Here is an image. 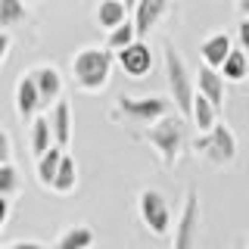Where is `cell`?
Returning <instances> with one entry per match:
<instances>
[{"label": "cell", "mask_w": 249, "mask_h": 249, "mask_svg": "<svg viewBox=\"0 0 249 249\" xmlns=\"http://www.w3.org/2000/svg\"><path fill=\"white\" fill-rule=\"evenodd\" d=\"M115 62V50L109 47H84L72 56V75L81 90H103Z\"/></svg>", "instance_id": "6da1fadb"}, {"label": "cell", "mask_w": 249, "mask_h": 249, "mask_svg": "<svg viewBox=\"0 0 249 249\" xmlns=\"http://www.w3.org/2000/svg\"><path fill=\"white\" fill-rule=\"evenodd\" d=\"M143 137H146V143L159 153L162 165H175L178 156H181V146H184V115L181 112L178 115L175 112L162 115L159 122L146 124Z\"/></svg>", "instance_id": "7a4b0ae2"}, {"label": "cell", "mask_w": 249, "mask_h": 249, "mask_svg": "<svg viewBox=\"0 0 249 249\" xmlns=\"http://www.w3.org/2000/svg\"><path fill=\"white\" fill-rule=\"evenodd\" d=\"M162 59H165V78H168L171 100L178 103V112H181L184 119H190L193 100H196V81H193V75L187 72V62L181 59V53H178L171 44L162 47Z\"/></svg>", "instance_id": "3957f363"}, {"label": "cell", "mask_w": 249, "mask_h": 249, "mask_svg": "<svg viewBox=\"0 0 249 249\" xmlns=\"http://www.w3.org/2000/svg\"><path fill=\"white\" fill-rule=\"evenodd\" d=\"M175 109H178V103L171 97H162V93H156V97H119L115 100V112L124 115V122H131V124H153L162 115L175 112Z\"/></svg>", "instance_id": "277c9868"}, {"label": "cell", "mask_w": 249, "mask_h": 249, "mask_svg": "<svg viewBox=\"0 0 249 249\" xmlns=\"http://www.w3.org/2000/svg\"><path fill=\"white\" fill-rule=\"evenodd\" d=\"M193 150H196V156L209 159L212 165H231L237 159V137L224 122H218L212 131H206V134L193 140Z\"/></svg>", "instance_id": "5b68a950"}, {"label": "cell", "mask_w": 249, "mask_h": 249, "mask_svg": "<svg viewBox=\"0 0 249 249\" xmlns=\"http://www.w3.org/2000/svg\"><path fill=\"white\" fill-rule=\"evenodd\" d=\"M137 212H140L143 228L150 231L153 237H165L171 231V209H168V199L162 196L159 190H140Z\"/></svg>", "instance_id": "8992f818"}, {"label": "cell", "mask_w": 249, "mask_h": 249, "mask_svg": "<svg viewBox=\"0 0 249 249\" xmlns=\"http://www.w3.org/2000/svg\"><path fill=\"white\" fill-rule=\"evenodd\" d=\"M171 243H175V249H190V246L199 243V193L193 190V187L184 196V209H181V215H178Z\"/></svg>", "instance_id": "52a82bcc"}, {"label": "cell", "mask_w": 249, "mask_h": 249, "mask_svg": "<svg viewBox=\"0 0 249 249\" xmlns=\"http://www.w3.org/2000/svg\"><path fill=\"white\" fill-rule=\"evenodd\" d=\"M115 62L122 66V72L128 75V78H143V75H150V69H153L150 44H143V37H137L134 44H128L124 50L115 53Z\"/></svg>", "instance_id": "ba28073f"}, {"label": "cell", "mask_w": 249, "mask_h": 249, "mask_svg": "<svg viewBox=\"0 0 249 249\" xmlns=\"http://www.w3.org/2000/svg\"><path fill=\"white\" fill-rule=\"evenodd\" d=\"M41 106V90H37V81H35V72H25L16 84V112H19L22 122H31L37 115Z\"/></svg>", "instance_id": "9c48e42d"}, {"label": "cell", "mask_w": 249, "mask_h": 249, "mask_svg": "<svg viewBox=\"0 0 249 249\" xmlns=\"http://www.w3.org/2000/svg\"><path fill=\"white\" fill-rule=\"evenodd\" d=\"M224 72L221 69H215V66H206L202 62V69H199V75H196V90L199 93H206L209 100L218 106V109H224V103H228V90H224Z\"/></svg>", "instance_id": "30bf717a"}, {"label": "cell", "mask_w": 249, "mask_h": 249, "mask_svg": "<svg viewBox=\"0 0 249 249\" xmlns=\"http://www.w3.org/2000/svg\"><path fill=\"white\" fill-rule=\"evenodd\" d=\"M168 10V0H137L134 6V25H137V35L146 37L150 31L159 25V19L165 16Z\"/></svg>", "instance_id": "8fae6325"}, {"label": "cell", "mask_w": 249, "mask_h": 249, "mask_svg": "<svg viewBox=\"0 0 249 249\" xmlns=\"http://www.w3.org/2000/svg\"><path fill=\"white\" fill-rule=\"evenodd\" d=\"M31 72H35L37 90H41V106L50 109V103H56V100L62 97V75H59V69L37 66V69H31Z\"/></svg>", "instance_id": "7c38bea8"}, {"label": "cell", "mask_w": 249, "mask_h": 249, "mask_svg": "<svg viewBox=\"0 0 249 249\" xmlns=\"http://www.w3.org/2000/svg\"><path fill=\"white\" fill-rule=\"evenodd\" d=\"M231 50H233V41H231V35H224V31H215V35H209L206 41L199 44L202 62H206V66H215V69L224 66V59L231 56Z\"/></svg>", "instance_id": "4fadbf2b"}, {"label": "cell", "mask_w": 249, "mask_h": 249, "mask_svg": "<svg viewBox=\"0 0 249 249\" xmlns=\"http://www.w3.org/2000/svg\"><path fill=\"white\" fill-rule=\"evenodd\" d=\"M50 124H53V140L69 150V140H72V106H69L66 100H56V103H53Z\"/></svg>", "instance_id": "5bb4252c"}, {"label": "cell", "mask_w": 249, "mask_h": 249, "mask_svg": "<svg viewBox=\"0 0 249 249\" xmlns=\"http://www.w3.org/2000/svg\"><path fill=\"white\" fill-rule=\"evenodd\" d=\"M62 156H66V146H59V143H53L44 156H37V184L47 187V190H50L53 181H56V171L62 165Z\"/></svg>", "instance_id": "9a60e30c"}, {"label": "cell", "mask_w": 249, "mask_h": 249, "mask_svg": "<svg viewBox=\"0 0 249 249\" xmlns=\"http://www.w3.org/2000/svg\"><path fill=\"white\" fill-rule=\"evenodd\" d=\"M218 109L212 100L206 97V93H199L196 90V100H193V112H190V119H193V124H196V131L199 134H206V131H212L215 124H218Z\"/></svg>", "instance_id": "2e32d148"}, {"label": "cell", "mask_w": 249, "mask_h": 249, "mask_svg": "<svg viewBox=\"0 0 249 249\" xmlns=\"http://www.w3.org/2000/svg\"><path fill=\"white\" fill-rule=\"evenodd\" d=\"M28 140H31V153H35V156H44L53 143H56V140H53L50 115H35V119H31V134H28Z\"/></svg>", "instance_id": "e0dca14e"}, {"label": "cell", "mask_w": 249, "mask_h": 249, "mask_svg": "<svg viewBox=\"0 0 249 249\" xmlns=\"http://www.w3.org/2000/svg\"><path fill=\"white\" fill-rule=\"evenodd\" d=\"M124 19H128V3L124 0H100V6H97V25L100 28L112 31Z\"/></svg>", "instance_id": "ac0fdd59"}, {"label": "cell", "mask_w": 249, "mask_h": 249, "mask_svg": "<svg viewBox=\"0 0 249 249\" xmlns=\"http://www.w3.org/2000/svg\"><path fill=\"white\" fill-rule=\"evenodd\" d=\"M93 243H97V233H93L88 224H72V228H66L59 233L56 249H88Z\"/></svg>", "instance_id": "d6986e66"}, {"label": "cell", "mask_w": 249, "mask_h": 249, "mask_svg": "<svg viewBox=\"0 0 249 249\" xmlns=\"http://www.w3.org/2000/svg\"><path fill=\"white\" fill-rule=\"evenodd\" d=\"M78 187V165H75V159L72 156H62V165H59V171H56V181H53V187L50 190L53 193H59V196H66V193H72Z\"/></svg>", "instance_id": "ffe728a7"}, {"label": "cell", "mask_w": 249, "mask_h": 249, "mask_svg": "<svg viewBox=\"0 0 249 249\" xmlns=\"http://www.w3.org/2000/svg\"><path fill=\"white\" fill-rule=\"evenodd\" d=\"M137 37H140V35H137V25H134V19H124L122 25H115L112 31H109V41H106V47H109V50H115V53H119V50H124L128 44H134Z\"/></svg>", "instance_id": "44dd1931"}, {"label": "cell", "mask_w": 249, "mask_h": 249, "mask_svg": "<svg viewBox=\"0 0 249 249\" xmlns=\"http://www.w3.org/2000/svg\"><path fill=\"white\" fill-rule=\"evenodd\" d=\"M221 72H224L228 81H243V78L249 75V56H246L243 47H240V50H231V56L224 59Z\"/></svg>", "instance_id": "7402d4cb"}, {"label": "cell", "mask_w": 249, "mask_h": 249, "mask_svg": "<svg viewBox=\"0 0 249 249\" xmlns=\"http://www.w3.org/2000/svg\"><path fill=\"white\" fill-rule=\"evenodd\" d=\"M28 19L25 0H0V28H13Z\"/></svg>", "instance_id": "603a6c76"}, {"label": "cell", "mask_w": 249, "mask_h": 249, "mask_svg": "<svg viewBox=\"0 0 249 249\" xmlns=\"http://www.w3.org/2000/svg\"><path fill=\"white\" fill-rule=\"evenodd\" d=\"M19 193V171L13 162H0V196H16Z\"/></svg>", "instance_id": "cb8c5ba5"}, {"label": "cell", "mask_w": 249, "mask_h": 249, "mask_svg": "<svg viewBox=\"0 0 249 249\" xmlns=\"http://www.w3.org/2000/svg\"><path fill=\"white\" fill-rule=\"evenodd\" d=\"M0 249H47V243H41V240H13V243H6Z\"/></svg>", "instance_id": "d4e9b609"}, {"label": "cell", "mask_w": 249, "mask_h": 249, "mask_svg": "<svg viewBox=\"0 0 249 249\" xmlns=\"http://www.w3.org/2000/svg\"><path fill=\"white\" fill-rule=\"evenodd\" d=\"M237 44L243 47V50H249V19H246V16L240 19V25H237Z\"/></svg>", "instance_id": "484cf974"}, {"label": "cell", "mask_w": 249, "mask_h": 249, "mask_svg": "<svg viewBox=\"0 0 249 249\" xmlns=\"http://www.w3.org/2000/svg\"><path fill=\"white\" fill-rule=\"evenodd\" d=\"M10 28H0V62L10 59Z\"/></svg>", "instance_id": "4316f807"}, {"label": "cell", "mask_w": 249, "mask_h": 249, "mask_svg": "<svg viewBox=\"0 0 249 249\" xmlns=\"http://www.w3.org/2000/svg\"><path fill=\"white\" fill-rule=\"evenodd\" d=\"M10 153V131H0V162H13Z\"/></svg>", "instance_id": "83f0119b"}, {"label": "cell", "mask_w": 249, "mask_h": 249, "mask_svg": "<svg viewBox=\"0 0 249 249\" xmlns=\"http://www.w3.org/2000/svg\"><path fill=\"white\" fill-rule=\"evenodd\" d=\"M237 10H240V16L249 19V0H237Z\"/></svg>", "instance_id": "f1b7e54d"}, {"label": "cell", "mask_w": 249, "mask_h": 249, "mask_svg": "<svg viewBox=\"0 0 249 249\" xmlns=\"http://www.w3.org/2000/svg\"><path fill=\"white\" fill-rule=\"evenodd\" d=\"M124 3H128V10H134V6H137V0H124Z\"/></svg>", "instance_id": "f546056e"}, {"label": "cell", "mask_w": 249, "mask_h": 249, "mask_svg": "<svg viewBox=\"0 0 249 249\" xmlns=\"http://www.w3.org/2000/svg\"><path fill=\"white\" fill-rule=\"evenodd\" d=\"M246 246H249V240H246Z\"/></svg>", "instance_id": "4dcf8cb0"}]
</instances>
